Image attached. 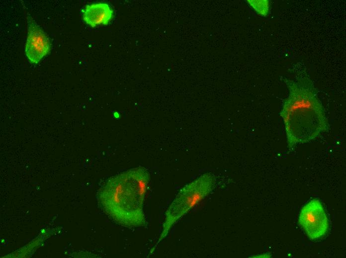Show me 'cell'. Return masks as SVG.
I'll use <instances>...</instances> for the list:
<instances>
[{"label":"cell","instance_id":"cell-2","mask_svg":"<svg viewBox=\"0 0 346 258\" xmlns=\"http://www.w3.org/2000/svg\"><path fill=\"white\" fill-rule=\"evenodd\" d=\"M150 175L144 167L132 168L109 178L98 193L103 210L115 222L127 227L147 225L143 210Z\"/></svg>","mask_w":346,"mask_h":258},{"label":"cell","instance_id":"cell-6","mask_svg":"<svg viewBox=\"0 0 346 258\" xmlns=\"http://www.w3.org/2000/svg\"><path fill=\"white\" fill-rule=\"evenodd\" d=\"M113 17V10L105 2L87 4L83 10V20L92 27L99 25H107Z\"/></svg>","mask_w":346,"mask_h":258},{"label":"cell","instance_id":"cell-4","mask_svg":"<svg viewBox=\"0 0 346 258\" xmlns=\"http://www.w3.org/2000/svg\"><path fill=\"white\" fill-rule=\"evenodd\" d=\"M298 223L311 240L319 239L326 234L329 227V220L319 199H313L302 207Z\"/></svg>","mask_w":346,"mask_h":258},{"label":"cell","instance_id":"cell-3","mask_svg":"<svg viewBox=\"0 0 346 258\" xmlns=\"http://www.w3.org/2000/svg\"><path fill=\"white\" fill-rule=\"evenodd\" d=\"M215 183V176L210 173H206L180 190L166 212L161 234L151 253L167 237L173 226L212 192Z\"/></svg>","mask_w":346,"mask_h":258},{"label":"cell","instance_id":"cell-5","mask_svg":"<svg viewBox=\"0 0 346 258\" xmlns=\"http://www.w3.org/2000/svg\"><path fill=\"white\" fill-rule=\"evenodd\" d=\"M25 54L32 64H36L50 51V42L46 33L29 15Z\"/></svg>","mask_w":346,"mask_h":258},{"label":"cell","instance_id":"cell-7","mask_svg":"<svg viewBox=\"0 0 346 258\" xmlns=\"http://www.w3.org/2000/svg\"><path fill=\"white\" fill-rule=\"evenodd\" d=\"M248 3L259 14L266 16L269 14L270 2L268 0H248Z\"/></svg>","mask_w":346,"mask_h":258},{"label":"cell","instance_id":"cell-1","mask_svg":"<svg viewBox=\"0 0 346 258\" xmlns=\"http://www.w3.org/2000/svg\"><path fill=\"white\" fill-rule=\"evenodd\" d=\"M289 94L283 101L282 119L289 148L310 142L329 129L324 108L312 81L300 76L285 80Z\"/></svg>","mask_w":346,"mask_h":258}]
</instances>
